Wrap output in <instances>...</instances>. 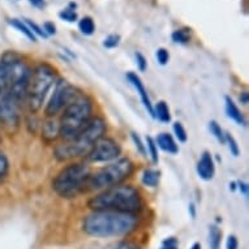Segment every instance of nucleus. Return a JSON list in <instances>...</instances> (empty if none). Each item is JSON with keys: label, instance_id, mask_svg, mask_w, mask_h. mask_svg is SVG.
Returning a JSON list of instances; mask_svg holds the SVG:
<instances>
[{"label": "nucleus", "instance_id": "6e6552de", "mask_svg": "<svg viewBox=\"0 0 249 249\" xmlns=\"http://www.w3.org/2000/svg\"><path fill=\"white\" fill-rule=\"evenodd\" d=\"M135 170L136 166L132 162V160H129L127 157L118 158L116 160L110 162L97 171H91L89 179L86 181L85 193L99 192L103 189L125 183L133 175Z\"/></svg>", "mask_w": 249, "mask_h": 249}, {"label": "nucleus", "instance_id": "79ce46f5", "mask_svg": "<svg viewBox=\"0 0 249 249\" xmlns=\"http://www.w3.org/2000/svg\"><path fill=\"white\" fill-rule=\"evenodd\" d=\"M237 189V185H236V181H232V183H230V191H236Z\"/></svg>", "mask_w": 249, "mask_h": 249}, {"label": "nucleus", "instance_id": "393cba45", "mask_svg": "<svg viewBox=\"0 0 249 249\" xmlns=\"http://www.w3.org/2000/svg\"><path fill=\"white\" fill-rule=\"evenodd\" d=\"M209 131H210V133L218 140V142H221L222 145H225L226 132L222 129L219 123L215 122V120H210V122H209Z\"/></svg>", "mask_w": 249, "mask_h": 249}, {"label": "nucleus", "instance_id": "c85d7f7f", "mask_svg": "<svg viewBox=\"0 0 249 249\" xmlns=\"http://www.w3.org/2000/svg\"><path fill=\"white\" fill-rule=\"evenodd\" d=\"M122 42V37L119 34H110L103 39V47L106 49H116Z\"/></svg>", "mask_w": 249, "mask_h": 249}, {"label": "nucleus", "instance_id": "2eb2a0df", "mask_svg": "<svg viewBox=\"0 0 249 249\" xmlns=\"http://www.w3.org/2000/svg\"><path fill=\"white\" fill-rule=\"evenodd\" d=\"M155 140V143L157 146L160 150H163L164 153H168V154L175 155L179 153V145L174 139V136L171 133H167V132H162L160 135L157 136Z\"/></svg>", "mask_w": 249, "mask_h": 249}, {"label": "nucleus", "instance_id": "37998d69", "mask_svg": "<svg viewBox=\"0 0 249 249\" xmlns=\"http://www.w3.org/2000/svg\"><path fill=\"white\" fill-rule=\"evenodd\" d=\"M189 249H201V244L200 243H193L192 247H191Z\"/></svg>", "mask_w": 249, "mask_h": 249}, {"label": "nucleus", "instance_id": "4be33fe9", "mask_svg": "<svg viewBox=\"0 0 249 249\" xmlns=\"http://www.w3.org/2000/svg\"><path fill=\"white\" fill-rule=\"evenodd\" d=\"M78 29H80V32H81L84 36H88V37L93 36V34L95 33L94 20L90 16L82 17L81 20L78 21Z\"/></svg>", "mask_w": 249, "mask_h": 249}, {"label": "nucleus", "instance_id": "f3484780", "mask_svg": "<svg viewBox=\"0 0 249 249\" xmlns=\"http://www.w3.org/2000/svg\"><path fill=\"white\" fill-rule=\"evenodd\" d=\"M160 180V171L155 168H146L141 175V183L149 188H157Z\"/></svg>", "mask_w": 249, "mask_h": 249}, {"label": "nucleus", "instance_id": "ddd939ff", "mask_svg": "<svg viewBox=\"0 0 249 249\" xmlns=\"http://www.w3.org/2000/svg\"><path fill=\"white\" fill-rule=\"evenodd\" d=\"M197 175L200 176V179L205 181H210L215 175V162L210 151H204L201 155L200 160L197 162L196 167Z\"/></svg>", "mask_w": 249, "mask_h": 249}, {"label": "nucleus", "instance_id": "aec40b11", "mask_svg": "<svg viewBox=\"0 0 249 249\" xmlns=\"http://www.w3.org/2000/svg\"><path fill=\"white\" fill-rule=\"evenodd\" d=\"M8 24L12 26V28L17 29L20 33H22L25 36V37L28 38L29 41L32 42H37V37H36V34L29 29V26L26 24H25L24 21L22 20H18V18H9L8 20Z\"/></svg>", "mask_w": 249, "mask_h": 249}, {"label": "nucleus", "instance_id": "b1692460", "mask_svg": "<svg viewBox=\"0 0 249 249\" xmlns=\"http://www.w3.org/2000/svg\"><path fill=\"white\" fill-rule=\"evenodd\" d=\"M146 151L147 155L150 157V160L153 164H158L160 162V154H158V146H157V143H155V140L150 136H147L146 137Z\"/></svg>", "mask_w": 249, "mask_h": 249}, {"label": "nucleus", "instance_id": "c03bdc74", "mask_svg": "<svg viewBox=\"0 0 249 249\" xmlns=\"http://www.w3.org/2000/svg\"><path fill=\"white\" fill-rule=\"evenodd\" d=\"M0 142H1V136H0Z\"/></svg>", "mask_w": 249, "mask_h": 249}, {"label": "nucleus", "instance_id": "ea45409f", "mask_svg": "<svg viewBox=\"0 0 249 249\" xmlns=\"http://www.w3.org/2000/svg\"><path fill=\"white\" fill-rule=\"evenodd\" d=\"M239 99H240V102L243 103V105H248L249 103V94H248V91H243L240 94V97H239Z\"/></svg>", "mask_w": 249, "mask_h": 249}, {"label": "nucleus", "instance_id": "a19ab883", "mask_svg": "<svg viewBox=\"0 0 249 249\" xmlns=\"http://www.w3.org/2000/svg\"><path fill=\"white\" fill-rule=\"evenodd\" d=\"M189 212H191V215L192 218L196 216V208H195V204H189Z\"/></svg>", "mask_w": 249, "mask_h": 249}, {"label": "nucleus", "instance_id": "a211bd4d", "mask_svg": "<svg viewBox=\"0 0 249 249\" xmlns=\"http://www.w3.org/2000/svg\"><path fill=\"white\" fill-rule=\"evenodd\" d=\"M154 111V119H158L160 123L168 124L171 122V114H170V107L164 101H160L155 106H153Z\"/></svg>", "mask_w": 249, "mask_h": 249}, {"label": "nucleus", "instance_id": "7ed1b4c3", "mask_svg": "<svg viewBox=\"0 0 249 249\" xmlns=\"http://www.w3.org/2000/svg\"><path fill=\"white\" fill-rule=\"evenodd\" d=\"M107 133V123L102 116H93L86 127L70 140H63L53 146V158L57 162H72L84 158L99 139Z\"/></svg>", "mask_w": 249, "mask_h": 249}, {"label": "nucleus", "instance_id": "5701e85b", "mask_svg": "<svg viewBox=\"0 0 249 249\" xmlns=\"http://www.w3.org/2000/svg\"><path fill=\"white\" fill-rule=\"evenodd\" d=\"M76 8H77V4L73 3V1H71L67 8L61 9L60 12H59V17H60L61 20L67 21V22H74V21H77L78 15L76 12Z\"/></svg>", "mask_w": 249, "mask_h": 249}, {"label": "nucleus", "instance_id": "423d86ee", "mask_svg": "<svg viewBox=\"0 0 249 249\" xmlns=\"http://www.w3.org/2000/svg\"><path fill=\"white\" fill-rule=\"evenodd\" d=\"M93 111H94L93 99L85 93L78 91L76 97L67 105L60 114L59 129H60L61 139L70 140L77 135L94 116Z\"/></svg>", "mask_w": 249, "mask_h": 249}, {"label": "nucleus", "instance_id": "c9c22d12", "mask_svg": "<svg viewBox=\"0 0 249 249\" xmlns=\"http://www.w3.org/2000/svg\"><path fill=\"white\" fill-rule=\"evenodd\" d=\"M226 249H239V240L235 235H230L226 240Z\"/></svg>", "mask_w": 249, "mask_h": 249}, {"label": "nucleus", "instance_id": "f704fd0d", "mask_svg": "<svg viewBox=\"0 0 249 249\" xmlns=\"http://www.w3.org/2000/svg\"><path fill=\"white\" fill-rule=\"evenodd\" d=\"M42 29H43V32H45L47 37L56 34V26H55V24H53V21H46V22H43Z\"/></svg>", "mask_w": 249, "mask_h": 249}, {"label": "nucleus", "instance_id": "6ab92c4d", "mask_svg": "<svg viewBox=\"0 0 249 249\" xmlns=\"http://www.w3.org/2000/svg\"><path fill=\"white\" fill-rule=\"evenodd\" d=\"M171 39L178 45H188L192 39V30L189 28H180L174 30L171 34Z\"/></svg>", "mask_w": 249, "mask_h": 249}, {"label": "nucleus", "instance_id": "f8f14e48", "mask_svg": "<svg viewBox=\"0 0 249 249\" xmlns=\"http://www.w3.org/2000/svg\"><path fill=\"white\" fill-rule=\"evenodd\" d=\"M127 80L129 81V84L135 88L136 91L139 93L140 98H141V102H142L145 110L147 111V114L154 119V111H153V106H154V105L151 103L150 97L147 94V90L146 88H145V85H143L142 80H141L139 74L135 73V72H128Z\"/></svg>", "mask_w": 249, "mask_h": 249}, {"label": "nucleus", "instance_id": "f257e3e1", "mask_svg": "<svg viewBox=\"0 0 249 249\" xmlns=\"http://www.w3.org/2000/svg\"><path fill=\"white\" fill-rule=\"evenodd\" d=\"M140 225L139 214L94 210L82 218L81 230L91 237H122L135 232Z\"/></svg>", "mask_w": 249, "mask_h": 249}, {"label": "nucleus", "instance_id": "412c9836", "mask_svg": "<svg viewBox=\"0 0 249 249\" xmlns=\"http://www.w3.org/2000/svg\"><path fill=\"white\" fill-rule=\"evenodd\" d=\"M222 231L218 226L209 227V247L210 249H221Z\"/></svg>", "mask_w": 249, "mask_h": 249}, {"label": "nucleus", "instance_id": "c756f323", "mask_svg": "<svg viewBox=\"0 0 249 249\" xmlns=\"http://www.w3.org/2000/svg\"><path fill=\"white\" fill-rule=\"evenodd\" d=\"M131 139L132 141H133V143H135L136 149H137V151H139L140 154L142 155V157H147V151H146V146H145V143L142 142V140H141V137H140L136 132H132L131 133Z\"/></svg>", "mask_w": 249, "mask_h": 249}, {"label": "nucleus", "instance_id": "2f4dec72", "mask_svg": "<svg viewBox=\"0 0 249 249\" xmlns=\"http://www.w3.org/2000/svg\"><path fill=\"white\" fill-rule=\"evenodd\" d=\"M155 57H157V60L160 66H167L168 61H170V53L164 47H160V49L157 50Z\"/></svg>", "mask_w": 249, "mask_h": 249}, {"label": "nucleus", "instance_id": "9d476101", "mask_svg": "<svg viewBox=\"0 0 249 249\" xmlns=\"http://www.w3.org/2000/svg\"><path fill=\"white\" fill-rule=\"evenodd\" d=\"M122 155V146L115 139L103 136L84 157L86 163H110Z\"/></svg>", "mask_w": 249, "mask_h": 249}, {"label": "nucleus", "instance_id": "7c9ffc66", "mask_svg": "<svg viewBox=\"0 0 249 249\" xmlns=\"http://www.w3.org/2000/svg\"><path fill=\"white\" fill-rule=\"evenodd\" d=\"M24 22L29 26V29L33 32L34 34H36V37H42V38H49L47 36H46V33L43 32V29H42V26H39L38 24H36L34 21L29 20V18H24Z\"/></svg>", "mask_w": 249, "mask_h": 249}, {"label": "nucleus", "instance_id": "f03ea898", "mask_svg": "<svg viewBox=\"0 0 249 249\" xmlns=\"http://www.w3.org/2000/svg\"><path fill=\"white\" fill-rule=\"evenodd\" d=\"M33 68L25 57L16 51L8 50L0 56V86L21 107L26 105V95Z\"/></svg>", "mask_w": 249, "mask_h": 249}, {"label": "nucleus", "instance_id": "473e14b6", "mask_svg": "<svg viewBox=\"0 0 249 249\" xmlns=\"http://www.w3.org/2000/svg\"><path fill=\"white\" fill-rule=\"evenodd\" d=\"M136 64H137V68H139L140 72H145L147 70V59L145 57V55H142L141 53H136Z\"/></svg>", "mask_w": 249, "mask_h": 249}, {"label": "nucleus", "instance_id": "e433bc0d", "mask_svg": "<svg viewBox=\"0 0 249 249\" xmlns=\"http://www.w3.org/2000/svg\"><path fill=\"white\" fill-rule=\"evenodd\" d=\"M112 249H139V247L131 241H120L118 244H115Z\"/></svg>", "mask_w": 249, "mask_h": 249}, {"label": "nucleus", "instance_id": "9b49d317", "mask_svg": "<svg viewBox=\"0 0 249 249\" xmlns=\"http://www.w3.org/2000/svg\"><path fill=\"white\" fill-rule=\"evenodd\" d=\"M0 124L8 132H15L21 124V106L0 86Z\"/></svg>", "mask_w": 249, "mask_h": 249}, {"label": "nucleus", "instance_id": "a878e982", "mask_svg": "<svg viewBox=\"0 0 249 249\" xmlns=\"http://www.w3.org/2000/svg\"><path fill=\"white\" fill-rule=\"evenodd\" d=\"M9 160L8 157L5 155V153L0 150V184H3L5 181V179L8 178L9 174Z\"/></svg>", "mask_w": 249, "mask_h": 249}, {"label": "nucleus", "instance_id": "4468645a", "mask_svg": "<svg viewBox=\"0 0 249 249\" xmlns=\"http://www.w3.org/2000/svg\"><path fill=\"white\" fill-rule=\"evenodd\" d=\"M60 137V129H59V120L55 118H46L42 124V139L46 142H55Z\"/></svg>", "mask_w": 249, "mask_h": 249}, {"label": "nucleus", "instance_id": "cd10ccee", "mask_svg": "<svg viewBox=\"0 0 249 249\" xmlns=\"http://www.w3.org/2000/svg\"><path fill=\"white\" fill-rule=\"evenodd\" d=\"M172 131H174V135H175V139L179 141V142L184 143L188 141V133L185 131V128L180 122H175L174 125H172Z\"/></svg>", "mask_w": 249, "mask_h": 249}, {"label": "nucleus", "instance_id": "20e7f679", "mask_svg": "<svg viewBox=\"0 0 249 249\" xmlns=\"http://www.w3.org/2000/svg\"><path fill=\"white\" fill-rule=\"evenodd\" d=\"M88 208L94 210L133 213L139 214L143 208L142 195L132 184H119L95 193L88 200Z\"/></svg>", "mask_w": 249, "mask_h": 249}, {"label": "nucleus", "instance_id": "0eeeda50", "mask_svg": "<svg viewBox=\"0 0 249 249\" xmlns=\"http://www.w3.org/2000/svg\"><path fill=\"white\" fill-rule=\"evenodd\" d=\"M57 80V70L47 61H41L32 71L29 82L26 105L29 112L36 115L42 110L45 101Z\"/></svg>", "mask_w": 249, "mask_h": 249}, {"label": "nucleus", "instance_id": "4c0bfd02", "mask_svg": "<svg viewBox=\"0 0 249 249\" xmlns=\"http://www.w3.org/2000/svg\"><path fill=\"white\" fill-rule=\"evenodd\" d=\"M236 185H237V189H239V192H240L243 196L248 197V193H249L248 184L245 183V181H236Z\"/></svg>", "mask_w": 249, "mask_h": 249}, {"label": "nucleus", "instance_id": "bb28decb", "mask_svg": "<svg viewBox=\"0 0 249 249\" xmlns=\"http://www.w3.org/2000/svg\"><path fill=\"white\" fill-rule=\"evenodd\" d=\"M225 145L229 146L230 153H231L233 157H239V155H240V146H239L236 139H235L231 133H229V132H226Z\"/></svg>", "mask_w": 249, "mask_h": 249}, {"label": "nucleus", "instance_id": "58836bf2", "mask_svg": "<svg viewBox=\"0 0 249 249\" xmlns=\"http://www.w3.org/2000/svg\"><path fill=\"white\" fill-rule=\"evenodd\" d=\"M29 3L38 9H43L46 7V0H29Z\"/></svg>", "mask_w": 249, "mask_h": 249}, {"label": "nucleus", "instance_id": "1a4fd4ad", "mask_svg": "<svg viewBox=\"0 0 249 249\" xmlns=\"http://www.w3.org/2000/svg\"><path fill=\"white\" fill-rule=\"evenodd\" d=\"M53 93L50 95L49 102L46 103L45 114L46 118H56L63 112L67 105L76 97L80 90L74 85L64 80V78H57L55 85L53 88Z\"/></svg>", "mask_w": 249, "mask_h": 249}, {"label": "nucleus", "instance_id": "39448f33", "mask_svg": "<svg viewBox=\"0 0 249 249\" xmlns=\"http://www.w3.org/2000/svg\"><path fill=\"white\" fill-rule=\"evenodd\" d=\"M90 174L91 168L85 160H72L57 172L53 179L51 188L60 198H77L85 193L86 181Z\"/></svg>", "mask_w": 249, "mask_h": 249}, {"label": "nucleus", "instance_id": "dca6fc26", "mask_svg": "<svg viewBox=\"0 0 249 249\" xmlns=\"http://www.w3.org/2000/svg\"><path fill=\"white\" fill-rule=\"evenodd\" d=\"M225 108L226 114L229 116L232 122H235L237 125H241V127H245L247 125V119H245L244 114L241 112V110L237 107V105L233 102V99L229 95L225 97Z\"/></svg>", "mask_w": 249, "mask_h": 249}, {"label": "nucleus", "instance_id": "72a5a7b5", "mask_svg": "<svg viewBox=\"0 0 249 249\" xmlns=\"http://www.w3.org/2000/svg\"><path fill=\"white\" fill-rule=\"evenodd\" d=\"M179 241L176 240L175 237H167L164 239L163 243H162V247L160 249H179Z\"/></svg>", "mask_w": 249, "mask_h": 249}]
</instances>
